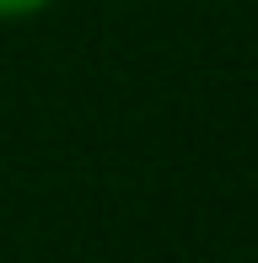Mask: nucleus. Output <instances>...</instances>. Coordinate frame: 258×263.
I'll list each match as a JSON object with an SVG mask.
<instances>
[{
	"instance_id": "obj_1",
	"label": "nucleus",
	"mask_w": 258,
	"mask_h": 263,
	"mask_svg": "<svg viewBox=\"0 0 258 263\" xmlns=\"http://www.w3.org/2000/svg\"><path fill=\"white\" fill-rule=\"evenodd\" d=\"M54 0H0V22H32V16H43Z\"/></svg>"
}]
</instances>
